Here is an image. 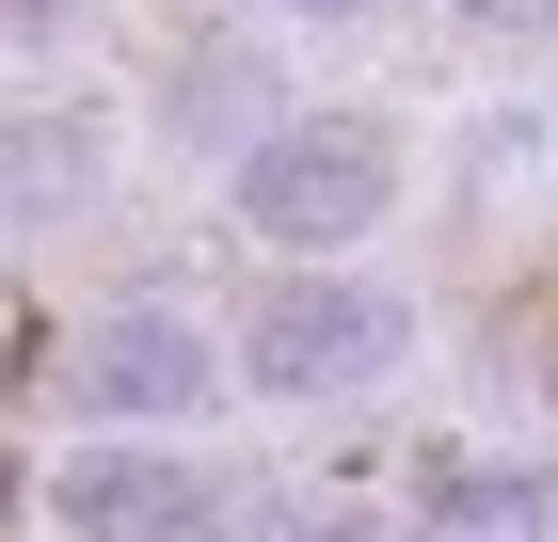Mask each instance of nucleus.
Instances as JSON below:
<instances>
[{
    "label": "nucleus",
    "mask_w": 558,
    "mask_h": 542,
    "mask_svg": "<svg viewBox=\"0 0 558 542\" xmlns=\"http://www.w3.org/2000/svg\"><path fill=\"white\" fill-rule=\"evenodd\" d=\"M223 208H240V240L336 272V255L384 240V208H399V128H367V112H271L256 144H240V176H223Z\"/></svg>",
    "instance_id": "f257e3e1"
},
{
    "label": "nucleus",
    "mask_w": 558,
    "mask_h": 542,
    "mask_svg": "<svg viewBox=\"0 0 558 542\" xmlns=\"http://www.w3.org/2000/svg\"><path fill=\"white\" fill-rule=\"evenodd\" d=\"M399 288H367V272H288V288H256V320H240V351L223 368L256 383V399H351V383L399 368Z\"/></svg>",
    "instance_id": "f03ea898"
},
{
    "label": "nucleus",
    "mask_w": 558,
    "mask_h": 542,
    "mask_svg": "<svg viewBox=\"0 0 558 542\" xmlns=\"http://www.w3.org/2000/svg\"><path fill=\"white\" fill-rule=\"evenodd\" d=\"M223 383H240V368H223V351L175 320V303H96V320L64 335V399H81V415H129V431L208 415Z\"/></svg>",
    "instance_id": "7ed1b4c3"
},
{
    "label": "nucleus",
    "mask_w": 558,
    "mask_h": 542,
    "mask_svg": "<svg viewBox=\"0 0 558 542\" xmlns=\"http://www.w3.org/2000/svg\"><path fill=\"white\" fill-rule=\"evenodd\" d=\"M48 510H64L81 542H223L240 495H223L208 462H175V447H81L64 479H48Z\"/></svg>",
    "instance_id": "20e7f679"
},
{
    "label": "nucleus",
    "mask_w": 558,
    "mask_h": 542,
    "mask_svg": "<svg viewBox=\"0 0 558 542\" xmlns=\"http://www.w3.org/2000/svg\"><path fill=\"white\" fill-rule=\"evenodd\" d=\"M96 160H112V128L96 112H33V128H0V208L16 224H64L96 192Z\"/></svg>",
    "instance_id": "39448f33"
},
{
    "label": "nucleus",
    "mask_w": 558,
    "mask_h": 542,
    "mask_svg": "<svg viewBox=\"0 0 558 542\" xmlns=\"http://www.w3.org/2000/svg\"><path fill=\"white\" fill-rule=\"evenodd\" d=\"M430 542H558V479H463L430 510Z\"/></svg>",
    "instance_id": "423d86ee"
},
{
    "label": "nucleus",
    "mask_w": 558,
    "mask_h": 542,
    "mask_svg": "<svg viewBox=\"0 0 558 542\" xmlns=\"http://www.w3.org/2000/svg\"><path fill=\"white\" fill-rule=\"evenodd\" d=\"M223 542H384L351 495H240L223 510Z\"/></svg>",
    "instance_id": "0eeeda50"
},
{
    "label": "nucleus",
    "mask_w": 558,
    "mask_h": 542,
    "mask_svg": "<svg viewBox=\"0 0 558 542\" xmlns=\"http://www.w3.org/2000/svg\"><path fill=\"white\" fill-rule=\"evenodd\" d=\"M478 33H558V0H463Z\"/></svg>",
    "instance_id": "6e6552de"
},
{
    "label": "nucleus",
    "mask_w": 558,
    "mask_h": 542,
    "mask_svg": "<svg viewBox=\"0 0 558 542\" xmlns=\"http://www.w3.org/2000/svg\"><path fill=\"white\" fill-rule=\"evenodd\" d=\"M288 16H384V0H288Z\"/></svg>",
    "instance_id": "1a4fd4ad"
}]
</instances>
